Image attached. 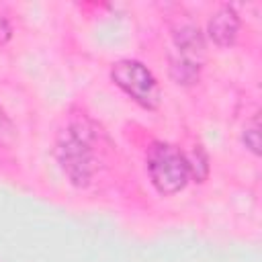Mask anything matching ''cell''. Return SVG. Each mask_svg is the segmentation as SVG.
I'll return each mask as SVG.
<instances>
[{"label":"cell","mask_w":262,"mask_h":262,"mask_svg":"<svg viewBox=\"0 0 262 262\" xmlns=\"http://www.w3.org/2000/svg\"><path fill=\"white\" fill-rule=\"evenodd\" d=\"M199 70H201L199 66L184 61L180 57H172L170 61V74L176 80V84H192L199 78Z\"/></svg>","instance_id":"cell-6"},{"label":"cell","mask_w":262,"mask_h":262,"mask_svg":"<svg viewBox=\"0 0 262 262\" xmlns=\"http://www.w3.org/2000/svg\"><path fill=\"white\" fill-rule=\"evenodd\" d=\"M239 31V16L231 6H221L209 20L207 33L211 37L213 43H217L219 47H229L233 45L235 37Z\"/></svg>","instance_id":"cell-4"},{"label":"cell","mask_w":262,"mask_h":262,"mask_svg":"<svg viewBox=\"0 0 262 262\" xmlns=\"http://www.w3.org/2000/svg\"><path fill=\"white\" fill-rule=\"evenodd\" d=\"M246 147L254 154V156H260V125H258V117L252 119V123L244 129V135H242Z\"/></svg>","instance_id":"cell-7"},{"label":"cell","mask_w":262,"mask_h":262,"mask_svg":"<svg viewBox=\"0 0 262 262\" xmlns=\"http://www.w3.org/2000/svg\"><path fill=\"white\" fill-rule=\"evenodd\" d=\"M14 137V127L12 121L8 119V115L0 108V143H8Z\"/></svg>","instance_id":"cell-9"},{"label":"cell","mask_w":262,"mask_h":262,"mask_svg":"<svg viewBox=\"0 0 262 262\" xmlns=\"http://www.w3.org/2000/svg\"><path fill=\"white\" fill-rule=\"evenodd\" d=\"M10 39V25H8V20L0 14V43H6Z\"/></svg>","instance_id":"cell-10"},{"label":"cell","mask_w":262,"mask_h":262,"mask_svg":"<svg viewBox=\"0 0 262 262\" xmlns=\"http://www.w3.org/2000/svg\"><path fill=\"white\" fill-rule=\"evenodd\" d=\"M188 168H190V176H194V180H203L209 166H207V156L203 149H196L192 160H188Z\"/></svg>","instance_id":"cell-8"},{"label":"cell","mask_w":262,"mask_h":262,"mask_svg":"<svg viewBox=\"0 0 262 262\" xmlns=\"http://www.w3.org/2000/svg\"><path fill=\"white\" fill-rule=\"evenodd\" d=\"M147 174L160 194L182 190L190 178L188 158L174 145L156 141L147 149Z\"/></svg>","instance_id":"cell-2"},{"label":"cell","mask_w":262,"mask_h":262,"mask_svg":"<svg viewBox=\"0 0 262 262\" xmlns=\"http://www.w3.org/2000/svg\"><path fill=\"white\" fill-rule=\"evenodd\" d=\"M174 43L178 47V57L201 68L205 57V39L194 25H182L174 33Z\"/></svg>","instance_id":"cell-5"},{"label":"cell","mask_w":262,"mask_h":262,"mask_svg":"<svg viewBox=\"0 0 262 262\" xmlns=\"http://www.w3.org/2000/svg\"><path fill=\"white\" fill-rule=\"evenodd\" d=\"M55 156L68 178L76 186H86L96 170L94 129L84 123H70L57 137Z\"/></svg>","instance_id":"cell-1"},{"label":"cell","mask_w":262,"mask_h":262,"mask_svg":"<svg viewBox=\"0 0 262 262\" xmlns=\"http://www.w3.org/2000/svg\"><path fill=\"white\" fill-rule=\"evenodd\" d=\"M111 80L137 104L143 108H158L162 100L160 86L154 78V74L135 59H121L113 63L111 68Z\"/></svg>","instance_id":"cell-3"}]
</instances>
